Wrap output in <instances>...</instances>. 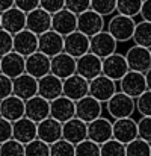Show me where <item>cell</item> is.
I'll list each match as a JSON object with an SVG mask.
<instances>
[{
	"mask_svg": "<svg viewBox=\"0 0 151 156\" xmlns=\"http://www.w3.org/2000/svg\"><path fill=\"white\" fill-rule=\"evenodd\" d=\"M135 27H136V21L132 17L122 15L115 12L107 24H106V30L116 40V43H127L133 40V34H135Z\"/></svg>",
	"mask_w": 151,
	"mask_h": 156,
	"instance_id": "1",
	"label": "cell"
},
{
	"mask_svg": "<svg viewBox=\"0 0 151 156\" xmlns=\"http://www.w3.org/2000/svg\"><path fill=\"white\" fill-rule=\"evenodd\" d=\"M106 112L112 120L127 118L136 112V99L124 94L122 91H116L107 102H106Z\"/></svg>",
	"mask_w": 151,
	"mask_h": 156,
	"instance_id": "2",
	"label": "cell"
},
{
	"mask_svg": "<svg viewBox=\"0 0 151 156\" xmlns=\"http://www.w3.org/2000/svg\"><path fill=\"white\" fill-rule=\"evenodd\" d=\"M118 88L124 94H127L133 99H138L141 94H144L148 90L147 80H145V73L129 70L127 74L118 82Z\"/></svg>",
	"mask_w": 151,
	"mask_h": 156,
	"instance_id": "3",
	"label": "cell"
},
{
	"mask_svg": "<svg viewBox=\"0 0 151 156\" xmlns=\"http://www.w3.org/2000/svg\"><path fill=\"white\" fill-rule=\"evenodd\" d=\"M104 29H106L104 17L100 15L98 12H95L92 9H88V11L77 15V30L85 34L86 37L91 38V37L100 34Z\"/></svg>",
	"mask_w": 151,
	"mask_h": 156,
	"instance_id": "4",
	"label": "cell"
},
{
	"mask_svg": "<svg viewBox=\"0 0 151 156\" xmlns=\"http://www.w3.org/2000/svg\"><path fill=\"white\" fill-rule=\"evenodd\" d=\"M129 68L133 71H141L145 73L148 68H151V50L147 47L133 44L127 49V52L124 53Z\"/></svg>",
	"mask_w": 151,
	"mask_h": 156,
	"instance_id": "5",
	"label": "cell"
},
{
	"mask_svg": "<svg viewBox=\"0 0 151 156\" xmlns=\"http://www.w3.org/2000/svg\"><path fill=\"white\" fill-rule=\"evenodd\" d=\"M129 64H127V59L122 53H113L107 58L103 59V73L104 76L110 77L112 80L115 82H119L129 71Z\"/></svg>",
	"mask_w": 151,
	"mask_h": 156,
	"instance_id": "6",
	"label": "cell"
},
{
	"mask_svg": "<svg viewBox=\"0 0 151 156\" xmlns=\"http://www.w3.org/2000/svg\"><path fill=\"white\" fill-rule=\"evenodd\" d=\"M116 91H118V83L104 74H100L92 80H89V96L95 97L101 103H106Z\"/></svg>",
	"mask_w": 151,
	"mask_h": 156,
	"instance_id": "7",
	"label": "cell"
},
{
	"mask_svg": "<svg viewBox=\"0 0 151 156\" xmlns=\"http://www.w3.org/2000/svg\"><path fill=\"white\" fill-rule=\"evenodd\" d=\"M116 47H118L116 40L106 29L101 30L100 34L91 37V41H89V52L97 55L101 59L116 53Z\"/></svg>",
	"mask_w": 151,
	"mask_h": 156,
	"instance_id": "8",
	"label": "cell"
},
{
	"mask_svg": "<svg viewBox=\"0 0 151 156\" xmlns=\"http://www.w3.org/2000/svg\"><path fill=\"white\" fill-rule=\"evenodd\" d=\"M103 114V103L92 96H85L76 102V117L85 123H91Z\"/></svg>",
	"mask_w": 151,
	"mask_h": 156,
	"instance_id": "9",
	"label": "cell"
},
{
	"mask_svg": "<svg viewBox=\"0 0 151 156\" xmlns=\"http://www.w3.org/2000/svg\"><path fill=\"white\" fill-rule=\"evenodd\" d=\"M76 73L88 80H92L103 73V59L91 52L85 53L83 56L77 58Z\"/></svg>",
	"mask_w": 151,
	"mask_h": 156,
	"instance_id": "10",
	"label": "cell"
},
{
	"mask_svg": "<svg viewBox=\"0 0 151 156\" xmlns=\"http://www.w3.org/2000/svg\"><path fill=\"white\" fill-rule=\"evenodd\" d=\"M24 117L29 120L39 123L50 117V100L41 97L39 94L27 99L24 102Z\"/></svg>",
	"mask_w": 151,
	"mask_h": 156,
	"instance_id": "11",
	"label": "cell"
},
{
	"mask_svg": "<svg viewBox=\"0 0 151 156\" xmlns=\"http://www.w3.org/2000/svg\"><path fill=\"white\" fill-rule=\"evenodd\" d=\"M51 29L62 37H67L77 30V15L67 8L51 14Z\"/></svg>",
	"mask_w": 151,
	"mask_h": 156,
	"instance_id": "12",
	"label": "cell"
},
{
	"mask_svg": "<svg viewBox=\"0 0 151 156\" xmlns=\"http://www.w3.org/2000/svg\"><path fill=\"white\" fill-rule=\"evenodd\" d=\"M88 138L97 144H103L113 138V121L109 118L98 117L94 121L88 123Z\"/></svg>",
	"mask_w": 151,
	"mask_h": 156,
	"instance_id": "13",
	"label": "cell"
},
{
	"mask_svg": "<svg viewBox=\"0 0 151 156\" xmlns=\"http://www.w3.org/2000/svg\"><path fill=\"white\" fill-rule=\"evenodd\" d=\"M0 73L11 79H15L26 73V58L17 52H9L0 58Z\"/></svg>",
	"mask_w": 151,
	"mask_h": 156,
	"instance_id": "14",
	"label": "cell"
},
{
	"mask_svg": "<svg viewBox=\"0 0 151 156\" xmlns=\"http://www.w3.org/2000/svg\"><path fill=\"white\" fill-rule=\"evenodd\" d=\"M62 94L67 96L68 99L77 102L89 94V80L76 73V74L63 79V93Z\"/></svg>",
	"mask_w": 151,
	"mask_h": 156,
	"instance_id": "15",
	"label": "cell"
},
{
	"mask_svg": "<svg viewBox=\"0 0 151 156\" xmlns=\"http://www.w3.org/2000/svg\"><path fill=\"white\" fill-rule=\"evenodd\" d=\"M62 138L71 144H79L88 138V123L74 117L62 123Z\"/></svg>",
	"mask_w": 151,
	"mask_h": 156,
	"instance_id": "16",
	"label": "cell"
},
{
	"mask_svg": "<svg viewBox=\"0 0 151 156\" xmlns=\"http://www.w3.org/2000/svg\"><path fill=\"white\" fill-rule=\"evenodd\" d=\"M26 29L41 35L51 29V14L43 8H36L26 14Z\"/></svg>",
	"mask_w": 151,
	"mask_h": 156,
	"instance_id": "17",
	"label": "cell"
},
{
	"mask_svg": "<svg viewBox=\"0 0 151 156\" xmlns=\"http://www.w3.org/2000/svg\"><path fill=\"white\" fill-rule=\"evenodd\" d=\"M89 41H91L89 37H86L79 30H74L73 34L63 37V52L77 59L89 52Z\"/></svg>",
	"mask_w": 151,
	"mask_h": 156,
	"instance_id": "18",
	"label": "cell"
},
{
	"mask_svg": "<svg viewBox=\"0 0 151 156\" xmlns=\"http://www.w3.org/2000/svg\"><path fill=\"white\" fill-rule=\"evenodd\" d=\"M38 50L49 58H53L56 55L63 52V37L53 29L38 35Z\"/></svg>",
	"mask_w": 151,
	"mask_h": 156,
	"instance_id": "19",
	"label": "cell"
},
{
	"mask_svg": "<svg viewBox=\"0 0 151 156\" xmlns=\"http://www.w3.org/2000/svg\"><path fill=\"white\" fill-rule=\"evenodd\" d=\"M12 138L21 144H27L38 138V123L23 117L12 123Z\"/></svg>",
	"mask_w": 151,
	"mask_h": 156,
	"instance_id": "20",
	"label": "cell"
},
{
	"mask_svg": "<svg viewBox=\"0 0 151 156\" xmlns=\"http://www.w3.org/2000/svg\"><path fill=\"white\" fill-rule=\"evenodd\" d=\"M76 67H77V59L68 53L62 52L51 58L50 73L63 80V79L76 74Z\"/></svg>",
	"mask_w": 151,
	"mask_h": 156,
	"instance_id": "21",
	"label": "cell"
},
{
	"mask_svg": "<svg viewBox=\"0 0 151 156\" xmlns=\"http://www.w3.org/2000/svg\"><path fill=\"white\" fill-rule=\"evenodd\" d=\"M50 68L51 58L41 53L39 50L26 56V73L27 74H30L36 79H41V77H44L50 73Z\"/></svg>",
	"mask_w": 151,
	"mask_h": 156,
	"instance_id": "22",
	"label": "cell"
},
{
	"mask_svg": "<svg viewBox=\"0 0 151 156\" xmlns=\"http://www.w3.org/2000/svg\"><path fill=\"white\" fill-rule=\"evenodd\" d=\"M50 117L60 123H65L74 118L76 117V102L68 99L63 94L60 97H56L54 100L50 102Z\"/></svg>",
	"mask_w": 151,
	"mask_h": 156,
	"instance_id": "23",
	"label": "cell"
},
{
	"mask_svg": "<svg viewBox=\"0 0 151 156\" xmlns=\"http://www.w3.org/2000/svg\"><path fill=\"white\" fill-rule=\"evenodd\" d=\"M12 94L23 99L24 102L38 94V79L23 73L21 76L12 79Z\"/></svg>",
	"mask_w": 151,
	"mask_h": 156,
	"instance_id": "24",
	"label": "cell"
},
{
	"mask_svg": "<svg viewBox=\"0 0 151 156\" xmlns=\"http://www.w3.org/2000/svg\"><path fill=\"white\" fill-rule=\"evenodd\" d=\"M138 135V121L132 117L113 120V138L121 141L122 144H129L130 141L136 140Z\"/></svg>",
	"mask_w": 151,
	"mask_h": 156,
	"instance_id": "25",
	"label": "cell"
},
{
	"mask_svg": "<svg viewBox=\"0 0 151 156\" xmlns=\"http://www.w3.org/2000/svg\"><path fill=\"white\" fill-rule=\"evenodd\" d=\"M0 117L6 118L8 121L14 123L24 117V100L11 94L0 100Z\"/></svg>",
	"mask_w": 151,
	"mask_h": 156,
	"instance_id": "26",
	"label": "cell"
},
{
	"mask_svg": "<svg viewBox=\"0 0 151 156\" xmlns=\"http://www.w3.org/2000/svg\"><path fill=\"white\" fill-rule=\"evenodd\" d=\"M63 93V80L57 76L49 73L47 76L38 79V94L47 100H54L56 97H60Z\"/></svg>",
	"mask_w": 151,
	"mask_h": 156,
	"instance_id": "27",
	"label": "cell"
},
{
	"mask_svg": "<svg viewBox=\"0 0 151 156\" xmlns=\"http://www.w3.org/2000/svg\"><path fill=\"white\" fill-rule=\"evenodd\" d=\"M2 29L15 35L26 29V12L18 8H11L2 12Z\"/></svg>",
	"mask_w": 151,
	"mask_h": 156,
	"instance_id": "28",
	"label": "cell"
},
{
	"mask_svg": "<svg viewBox=\"0 0 151 156\" xmlns=\"http://www.w3.org/2000/svg\"><path fill=\"white\" fill-rule=\"evenodd\" d=\"M14 52L20 53L21 56H29L32 53L38 52V35L24 29L14 35Z\"/></svg>",
	"mask_w": 151,
	"mask_h": 156,
	"instance_id": "29",
	"label": "cell"
},
{
	"mask_svg": "<svg viewBox=\"0 0 151 156\" xmlns=\"http://www.w3.org/2000/svg\"><path fill=\"white\" fill-rule=\"evenodd\" d=\"M38 138L47 144H53L62 138V123L54 118H46L38 123Z\"/></svg>",
	"mask_w": 151,
	"mask_h": 156,
	"instance_id": "30",
	"label": "cell"
},
{
	"mask_svg": "<svg viewBox=\"0 0 151 156\" xmlns=\"http://www.w3.org/2000/svg\"><path fill=\"white\" fill-rule=\"evenodd\" d=\"M133 44L142 46L151 49V23L150 21H144L141 20L139 23H136L135 27V34H133Z\"/></svg>",
	"mask_w": 151,
	"mask_h": 156,
	"instance_id": "31",
	"label": "cell"
},
{
	"mask_svg": "<svg viewBox=\"0 0 151 156\" xmlns=\"http://www.w3.org/2000/svg\"><path fill=\"white\" fill-rule=\"evenodd\" d=\"M125 156H151V143L138 136L125 144Z\"/></svg>",
	"mask_w": 151,
	"mask_h": 156,
	"instance_id": "32",
	"label": "cell"
},
{
	"mask_svg": "<svg viewBox=\"0 0 151 156\" xmlns=\"http://www.w3.org/2000/svg\"><path fill=\"white\" fill-rule=\"evenodd\" d=\"M144 0H116V12L127 17H139Z\"/></svg>",
	"mask_w": 151,
	"mask_h": 156,
	"instance_id": "33",
	"label": "cell"
},
{
	"mask_svg": "<svg viewBox=\"0 0 151 156\" xmlns=\"http://www.w3.org/2000/svg\"><path fill=\"white\" fill-rule=\"evenodd\" d=\"M24 156H50V144L36 138L24 144Z\"/></svg>",
	"mask_w": 151,
	"mask_h": 156,
	"instance_id": "34",
	"label": "cell"
},
{
	"mask_svg": "<svg viewBox=\"0 0 151 156\" xmlns=\"http://www.w3.org/2000/svg\"><path fill=\"white\" fill-rule=\"evenodd\" d=\"M101 156H125V144L112 138L100 146Z\"/></svg>",
	"mask_w": 151,
	"mask_h": 156,
	"instance_id": "35",
	"label": "cell"
},
{
	"mask_svg": "<svg viewBox=\"0 0 151 156\" xmlns=\"http://www.w3.org/2000/svg\"><path fill=\"white\" fill-rule=\"evenodd\" d=\"M50 156H76V146L60 138L50 144Z\"/></svg>",
	"mask_w": 151,
	"mask_h": 156,
	"instance_id": "36",
	"label": "cell"
},
{
	"mask_svg": "<svg viewBox=\"0 0 151 156\" xmlns=\"http://www.w3.org/2000/svg\"><path fill=\"white\" fill-rule=\"evenodd\" d=\"M91 9L103 17H112L116 12V0H91Z\"/></svg>",
	"mask_w": 151,
	"mask_h": 156,
	"instance_id": "37",
	"label": "cell"
},
{
	"mask_svg": "<svg viewBox=\"0 0 151 156\" xmlns=\"http://www.w3.org/2000/svg\"><path fill=\"white\" fill-rule=\"evenodd\" d=\"M0 156H24V144L11 138L0 144Z\"/></svg>",
	"mask_w": 151,
	"mask_h": 156,
	"instance_id": "38",
	"label": "cell"
},
{
	"mask_svg": "<svg viewBox=\"0 0 151 156\" xmlns=\"http://www.w3.org/2000/svg\"><path fill=\"white\" fill-rule=\"evenodd\" d=\"M76 156H101L100 144L86 138L85 141L76 144Z\"/></svg>",
	"mask_w": 151,
	"mask_h": 156,
	"instance_id": "39",
	"label": "cell"
},
{
	"mask_svg": "<svg viewBox=\"0 0 151 156\" xmlns=\"http://www.w3.org/2000/svg\"><path fill=\"white\" fill-rule=\"evenodd\" d=\"M136 111L141 117H151V90H147L136 99Z\"/></svg>",
	"mask_w": 151,
	"mask_h": 156,
	"instance_id": "40",
	"label": "cell"
},
{
	"mask_svg": "<svg viewBox=\"0 0 151 156\" xmlns=\"http://www.w3.org/2000/svg\"><path fill=\"white\" fill-rule=\"evenodd\" d=\"M14 49V35L6 32L5 29H0V58L6 53L12 52Z\"/></svg>",
	"mask_w": 151,
	"mask_h": 156,
	"instance_id": "41",
	"label": "cell"
},
{
	"mask_svg": "<svg viewBox=\"0 0 151 156\" xmlns=\"http://www.w3.org/2000/svg\"><path fill=\"white\" fill-rule=\"evenodd\" d=\"M65 8L76 15L91 9V0H65Z\"/></svg>",
	"mask_w": 151,
	"mask_h": 156,
	"instance_id": "42",
	"label": "cell"
},
{
	"mask_svg": "<svg viewBox=\"0 0 151 156\" xmlns=\"http://www.w3.org/2000/svg\"><path fill=\"white\" fill-rule=\"evenodd\" d=\"M138 135L151 143V117H141V120H138Z\"/></svg>",
	"mask_w": 151,
	"mask_h": 156,
	"instance_id": "43",
	"label": "cell"
},
{
	"mask_svg": "<svg viewBox=\"0 0 151 156\" xmlns=\"http://www.w3.org/2000/svg\"><path fill=\"white\" fill-rule=\"evenodd\" d=\"M12 94V79L0 73V100Z\"/></svg>",
	"mask_w": 151,
	"mask_h": 156,
	"instance_id": "44",
	"label": "cell"
},
{
	"mask_svg": "<svg viewBox=\"0 0 151 156\" xmlns=\"http://www.w3.org/2000/svg\"><path fill=\"white\" fill-rule=\"evenodd\" d=\"M39 8L46 9L50 14H54V12H57V11L65 8V0H41Z\"/></svg>",
	"mask_w": 151,
	"mask_h": 156,
	"instance_id": "45",
	"label": "cell"
},
{
	"mask_svg": "<svg viewBox=\"0 0 151 156\" xmlns=\"http://www.w3.org/2000/svg\"><path fill=\"white\" fill-rule=\"evenodd\" d=\"M12 138V123L0 117V144Z\"/></svg>",
	"mask_w": 151,
	"mask_h": 156,
	"instance_id": "46",
	"label": "cell"
},
{
	"mask_svg": "<svg viewBox=\"0 0 151 156\" xmlns=\"http://www.w3.org/2000/svg\"><path fill=\"white\" fill-rule=\"evenodd\" d=\"M39 5H41V0H15V8L21 9L26 14L39 8Z\"/></svg>",
	"mask_w": 151,
	"mask_h": 156,
	"instance_id": "47",
	"label": "cell"
},
{
	"mask_svg": "<svg viewBox=\"0 0 151 156\" xmlns=\"http://www.w3.org/2000/svg\"><path fill=\"white\" fill-rule=\"evenodd\" d=\"M139 17L144 21H150L151 23V0H144L142 2V8H141Z\"/></svg>",
	"mask_w": 151,
	"mask_h": 156,
	"instance_id": "48",
	"label": "cell"
},
{
	"mask_svg": "<svg viewBox=\"0 0 151 156\" xmlns=\"http://www.w3.org/2000/svg\"><path fill=\"white\" fill-rule=\"evenodd\" d=\"M14 6H15V0H0V14Z\"/></svg>",
	"mask_w": 151,
	"mask_h": 156,
	"instance_id": "49",
	"label": "cell"
},
{
	"mask_svg": "<svg viewBox=\"0 0 151 156\" xmlns=\"http://www.w3.org/2000/svg\"><path fill=\"white\" fill-rule=\"evenodd\" d=\"M145 80H147L148 90H151V68H148V70L145 71Z\"/></svg>",
	"mask_w": 151,
	"mask_h": 156,
	"instance_id": "50",
	"label": "cell"
},
{
	"mask_svg": "<svg viewBox=\"0 0 151 156\" xmlns=\"http://www.w3.org/2000/svg\"><path fill=\"white\" fill-rule=\"evenodd\" d=\"M0 29H2V14H0Z\"/></svg>",
	"mask_w": 151,
	"mask_h": 156,
	"instance_id": "51",
	"label": "cell"
},
{
	"mask_svg": "<svg viewBox=\"0 0 151 156\" xmlns=\"http://www.w3.org/2000/svg\"><path fill=\"white\" fill-rule=\"evenodd\" d=\"M150 50H151V49H150Z\"/></svg>",
	"mask_w": 151,
	"mask_h": 156,
	"instance_id": "52",
	"label": "cell"
}]
</instances>
